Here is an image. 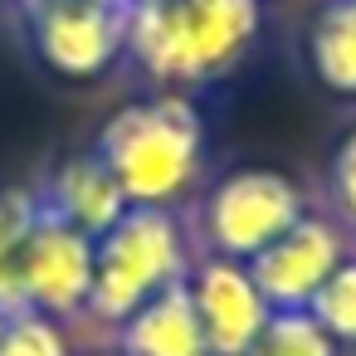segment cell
<instances>
[{
    "label": "cell",
    "instance_id": "cell-15",
    "mask_svg": "<svg viewBox=\"0 0 356 356\" xmlns=\"http://www.w3.org/2000/svg\"><path fill=\"white\" fill-rule=\"evenodd\" d=\"M0 356H74V351L54 317L25 307V312H10L0 327Z\"/></svg>",
    "mask_w": 356,
    "mask_h": 356
},
{
    "label": "cell",
    "instance_id": "cell-13",
    "mask_svg": "<svg viewBox=\"0 0 356 356\" xmlns=\"http://www.w3.org/2000/svg\"><path fill=\"white\" fill-rule=\"evenodd\" d=\"M337 346H356V259L346 254L332 273H327V283L312 293V302L302 307Z\"/></svg>",
    "mask_w": 356,
    "mask_h": 356
},
{
    "label": "cell",
    "instance_id": "cell-17",
    "mask_svg": "<svg viewBox=\"0 0 356 356\" xmlns=\"http://www.w3.org/2000/svg\"><path fill=\"white\" fill-rule=\"evenodd\" d=\"M88 6H127V0H88Z\"/></svg>",
    "mask_w": 356,
    "mask_h": 356
},
{
    "label": "cell",
    "instance_id": "cell-5",
    "mask_svg": "<svg viewBox=\"0 0 356 356\" xmlns=\"http://www.w3.org/2000/svg\"><path fill=\"white\" fill-rule=\"evenodd\" d=\"M40 64L59 79H98L122 59L127 6L88 0H15Z\"/></svg>",
    "mask_w": 356,
    "mask_h": 356
},
{
    "label": "cell",
    "instance_id": "cell-8",
    "mask_svg": "<svg viewBox=\"0 0 356 356\" xmlns=\"http://www.w3.org/2000/svg\"><path fill=\"white\" fill-rule=\"evenodd\" d=\"M186 288H191V302H195V317H200L210 356H244L249 341L273 317V307L254 288L249 268L234 264V259H215V254L195 259Z\"/></svg>",
    "mask_w": 356,
    "mask_h": 356
},
{
    "label": "cell",
    "instance_id": "cell-12",
    "mask_svg": "<svg viewBox=\"0 0 356 356\" xmlns=\"http://www.w3.org/2000/svg\"><path fill=\"white\" fill-rule=\"evenodd\" d=\"M40 220V200L25 186H6L0 191V312H25V293H20V254L25 239Z\"/></svg>",
    "mask_w": 356,
    "mask_h": 356
},
{
    "label": "cell",
    "instance_id": "cell-4",
    "mask_svg": "<svg viewBox=\"0 0 356 356\" xmlns=\"http://www.w3.org/2000/svg\"><path fill=\"white\" fill-rule=\"evenodd\" d=\"M307 215V200L293 176L268 166H239L220 176L200 200V234L205 254L249 264L259 249H268L278 234H288Z\"/></svg>",
    "mask_w": 356,
    "mask_h": 356
},
{
    "label": "cell",
    "instance_id": "cell-1",
    "mask_svg": "<svg viewBox=\"0 0 356 356\" xmlns=\"http://www.w3.org/2000/svg\"><path fill=\"white\" fill-rule=\"evenodd\" d=\"M259 25V0H137L127 6L122 59L171 93L205 88L244 64Z\"/></svg>",
    "mask_w": 356,
    "mask_h": 356
},
{
    "label": "cell",
    "instance_id": "cell-3",
    "mask_svg": "<svg viewBox=\"0 0 356 356\" xmlns=\"http://www.w3.org/2000/svg\"><path fill=\"white\" fill-rule=\"evenodd\" d=\"M195 254L186 249L176 210L161 205H127L122 220L93 239V293H88V317L98 322H127L142 302L156 293L186 283Z\"/></svg>",
    "mask_w": 356,
    "mask_h": 356
},
{
    "label": "cell",
    "instance_id": "cell-9",
    "mask_svg": "<svg viewBox=\"0 0 356 356\" xmlns=\"http://www.w3.org/2000/svg\"><path fill=\"white\" fill-rule=\"evenodd\" d=\"M35 200L49 215H59L64 225H74L79 234H88V239H103L122 220V210H127V195L113 181V171L98 161V152L59 161L44 176V186L35 191Z\"/></svg>",
    "mask_w": 356,
    "mask_h": 356
},
{
    "label": "cell",
    "instance_id": "cell-10",
    "mask_svg": "<svg viewBox=\"0 0 356 356\" xmlns=\"http://www.w3.org/2000/svg\"><path fill=\"white\" fill-rule=\"evenodd\" d=\"M118 351L122 356H210L191 288L176 283L156 293L152 302H142L127 322H118Z\"/></svg>",
    "mask_w": 356,
    "mask_h": 356
},
{
    "label": "cell",
    "instance_id": "cell-6",
    "mask_svg": "<svg viewBox=\"0 0 356 356\" xmlns=\"http://www.w3.org/2000/svg\"><path fill=\"white\" fill-rule=\"evenodd\" d=\"M20 293H25V307H35L54 322L88 312L93 239L79 234L74 225H64L59 215H49L44 205H40V220H35L25 254H20Z\"/></svg>",
    "mask_w": 356,
    "mask_h": 356
},
{
    "label": "cell",
    "instance_id": "cell-18",
    "mask_svg": "<svg viewBox=\"0 0 356 356\" xmlns=\"http://www.w3.org/2000/svg\"><path fill=\"white\" fill-rule=\"evenodd\" d=\"M103 356H122V351H103Z\"/></svg>",
    "mask_w": 356,
    "mask_h": 356
},
{
    "label": "cell",
    "instance_id": "cell-14",
    "mask_svg": "<svg viewBox=\"0 0 356 356\" xmlns=\"http://www.w3.org/2000/svg\"><path fill=\"white\" fill-rule=\"evenodd\" d=\"M337 351L341 346L298 307V312H273L244 356H337Z\"/></svg>",
    "mask_w": 356,
    "mask_h": 356
},
{
    "label": "cell",
    "instance_id": "cell-2",
    "mask_svg": "<svg viewBox=\"0 0 356 356\" xmlns=\"http://www.w3.org/2000/svg\"><path fill=\"white\" fill-rule=\"evenodd\" d=\"M98 161L122 186L127 205L176 210L205 166V122L186 93H156L118 108L98 132Z\"/></svg>",
    "mask_w": 356,
    "mask_h": 356
},
{
    "label": "cell",
    "instance_id": "cell-11",
    "mask_svg": "<svg viewBox=\"0 0 356 356\" xmlns=\"http://www.w3.org/2000/svg\"><path fill=\"white\" fill-rule=\"evenodd\" d=\"M307 64L337 98H356V0H327L307 30Z\"/></svg>",
    "mask_w": 356,
    "mask_h": 356
},
{
    "label": "cell",
    "instance_id": "cell-7",
    "mask_svg": "<svg viewBox=\"0 0 356 356\" xmlns=\"http://www.w3.org/2000/svg\"><path fill=\"white\" fill-rule=\"evenodd\" d=\"M341 259H346L341 229L322 215H302L288 234H278L268 249H259L244 268L273 312H298L312 302V293L327 283V273Z\"/></svg>",
    "mask_w": 356,
    "mask_h": 356
},
{
    "label": "cell",
    "instance_id": "cell-19",
    "mask_svg": "<svg viewBox=\"0 0 356 356\" xmlns=\"http://www.w3.org/2000/svg\"><path fill=\"white\" fill-rule=\"evenodd\" d=\"M0 327H6V312H0Z\"/></svg>",
    "mask_w": 356,
    "mask_h": 356
},
{
    "label": "cell",
    "instance_id": "cell-16",
    "mask_svg": "<svg viewBox=\"0 0 356 356\" xmlns=\"http://www.w3.org/2000/svg\"><path fill=\"white\" fill-rule=\"evenodd\" d=\"M327 191H332V205H337L341 225H346V229H356V132H346V137H341V147L332 152Z\"/></svg>",
    "mask_w": 356,
    "mask_h": 356
},
{
    "label": "cell",
    "instance_id": "cell-20",
    "mask_svg": "<svg viewBox=\"0 0 356 356\" xmlns=\"http://www.w3.org/2000/svg\"><path fill=\"white\" fill-rule=\"evenodd\" d=\"M127 6H137V0H127Z\"/></svg>",
    "mask_w": 356,
    "mask_h": 356
}]
</instances>
